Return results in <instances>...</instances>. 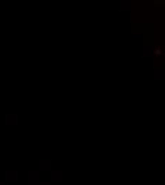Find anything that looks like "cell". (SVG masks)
Listing matches in <instances>:
<instances>
[{
	"label": "cell",
	"mask_w": 165,
	"mask_h": 185,
	"mask_svg": "<svg viewBox=\"0 0 165 185\" xmlns=\"http://www.w3.org/2000/svg\"><path fill=\"white\" fill-rule=\"evenodd\" d=\"M40 181V171H29V185H38Z\"/></svg>",
	"instance_id": "6da1fadb"
},
{
	"label": "cell",
	"mask_w": 165,
	"mask_h": 185,
	"mask_svg": "<svg viewBox=\"0 0 165 185\" xmlns=\"http://www.w3.org/2000/svg\"><path fill=\"white\" fill-rule=\"evenodd\" d=\"M38 185H51V182H46V181H40Z\"/></svg>",
	"instance_id": "9c48e42d"
},
{
	"label": "cell",
	"mask_w": 165,
	"mask_h": 185,
	"mask_svg": "<svg viewBox=\"0 0 165 185\" xmlns=\"http://www.w3.org/2000/svg\"><path fill=\"white\" fill-rule=\"evenodd\" d=\"M4 123H6V125H17V123H19V116H17V114H14V113L6 114Z\"/></svg>",
	"instance_id": "3957f363"
},
{
	"label": "cell",
	"mask_w": 165,
	"mask_h": 185,
	"mask_svg": "<svg viewBox=\"0 0 165 185\" xmlns=\"http://www.w3.org/2000/svg\"><path fill=\"white\" fill-rule=\"evenodd\" d=\"M154 78L155 80H164L165 78V70L164 68H154Z\"/></svg>",
	"instance_id": "52a82bcc"
},
{
	"label": "cell",
	"mask_w": 165,
	"mask_h": 185,
	"mask_svg": "<svg viewBox=\"0 0 165 185\" xmlns=\"http://www.w3.org/2000/svg\"><path fill=\"white\" fill-rule=\"evenodd\" d=\"M118 9L122 13H124V11H130L131 9H133V2H131V0H120Z\"/></svg>",
	"instance_id": "8992f818"
},
{
	"label": "cell",
	"mask_w": 165,
	"mask_h": 185,
	"mask_svg": "<svg viewBox=\"0 0 165 185\" xmlns=\"http://www.w3.org/2000/svg\"><path fill=\"white\" fill-rule=\"evenodd\" d=\"M4 177H6V182L14 184V182H17V181H19V172L14 171V169H13V171H11V169H9V171H6Z\"/></svg>",
	"instance_id": "7a4b0ae2"
},
{
	"label": "cell",
	"mask_w": 165,
	"mask_h": 185,
	"mask_svg": "<svg viewBox=\"0 0 165 185\" xmlns=\"http://www.w3.org/2000/svg\"><path fill=\"white\" fill-rule=\"evenodd\" d=\"M51 182H63V180H64V172L63 171H56V169H51Z\"/></svg>",
	"instance_id": "5b68a950"
},
{
	"label": "cell",
	"mask_w": 165,
	"mask_h": 185,
	"mask_svg": "<svg viewBox=\"0 0 165 185\" xmlns=\"http://www.w3.org/2000/svg\"><path fill=\"white\" fill-rule=\"evenodd\" d=\"M0 185H6V182H0Z\"/></svg>",
	"instance_id": "30bf717a"
},
{
	"label": "cell",
	"mask_w": 165,
	"mask_h": 185,
	"mask_svg": "<svg viewBox=\"0 0 165 185\" xmlns=\"http://www.w3.org/2000/svg\"><path fill=\"white\" fill-rule=\"evenodd\" d=\"M154 54V47L152 46H144L142 47V56L144 57H151Z\"/></svg>",
	"instance_id": "ba28073f"
},
{
	"label": "cell",
	"mask_w": 165,
	"mask_h": 185,
	"mask_svg": "<svg viewBox=\"0 0 165 185\" xmlns=\"http://www.w3.org/2000/svg\"><path fill=\"white\" fill-rule=\"evenodd\" d=\"M38 165H40V171H51L53 168V161L49 158H43L40 160V162H38Z\"/></svg>",
	"instance_id": "277c9868"
}]
</instances>
